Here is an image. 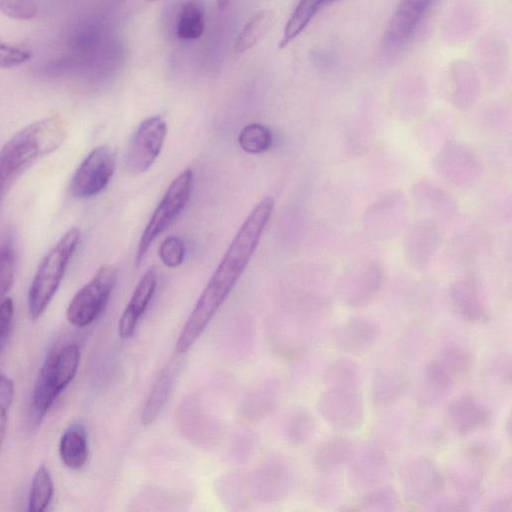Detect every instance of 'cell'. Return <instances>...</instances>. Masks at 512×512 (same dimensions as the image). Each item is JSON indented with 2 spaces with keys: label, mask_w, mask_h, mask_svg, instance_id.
Listing matches in <instances>:
<instances>
[{
  "label": "cell",
  "mask_w": 512,
  "mask_h": 512,
  "mask_svg": "<svg viewBox=\"0 0 512 512\" xmlns=\"http://www.w3.org/2000/svg\"><path fill=\"white\" fill-rule=\"evenodd\" d=\"M273 209L274 200L267 196L243 221L184 324L175 346L177 353L192 347L228 297L256 250Z\"/></svg>",
  "instance_id": "1"
},
{
  "label": "cell",
  "mask_w": 512,
  "mask_h": 512,
  "mask_svg": "<svg viewBox=\"0 0 512 512\" xmlns=\"http://www.w3.org/2000/svg\"><path fill=\"white\" fill-rule=\"evenodd\" d=\"M65 135L61 118L46 117L18 131L0 148V203L19 176L39 158L55 151Z\"/></svg>",
  "instance_id": "2"
},
{
  "label": "cell",
  "mask_w": 512,
  "mask_h": 512,
  "mask_svg": "<svg viewBox=\"0 0 512 512\" xmlns=\"http://www.w3.org/2000/svg\"><path fill=\"white\" fill-rule=\"evenodd\" d=\"M80 362L76 344L55 349L45 359L36 379L31 398V419L37 424L58 396L75 377Z\"/></svg>",
  "instance_id": "3"
},
{
  "label": "cell",
  "mask_w": 512,
  "mask_h": 512,
  "mask_svg": "<svg viewBox=\"0 0 512 512\" xmlns=\"http://www.w3.org/2000/svg\"><path fill=\"white\" fill-rule=\"evenodd\" d=\"M79 241V230L71 228L42 259L28 291L31 318H39L53 299Z\"/></svg>",
  "instance_id": "4"
},
{
  "label": "cell",
  "mask_w": 512,
  "mask_h": 512,
  "mask_svg": "<svg viewBox=\"0 0 512 512\" xmlns=\"http://www.w3.org/2000/svg\"><path fill=\"white\" fill-rule=\"evenodd\" d=\"M193 187V171L185 169L170 183L147 223L138 243L135 264L140 266L153 241L178 217L187 205Z\"/></svg>",
  "instance_id": "5"
},
{
  "label": "cell",
  "mask_w": 512,
  "mask_h": 512,
  "mask_svg": "<svg viewBox=\"0 0 512 512\" xmlns=\"http://www.w3.org/2000/svg\"><path fill=\"white\" fill-rule=\"evenodd\" d=\"M117 280V269L103 265L71 299L66 317L79 328L94 322L104 310Z\"/></svg>",
  "instance_id": "6"
},
{
  "label": "cell",
  "mask_w": 512,
  "mask_h": 512,
  "mask_svg": "<svg viewBox=\"0 0 512 512\" xmlns=\"http://www.w3.org/2000/svg\"><path fill=\"white\" fill-rule=\"evenodd\" d=\"M323 419L339 431H355L364 420V404L358 387H325L318 400Z\"/></svg>",
  "instance_id": "7"
},
{
  "label": "cell",
  "mask_w": 512,
  "mask_h": 512,
  "mask_svg": "<svg viewBox=\"0 0 512 512\" xmlns=\"http://www.w3.org/2000/svg\"><path fill=\"white\" fill-rule=\"evenodd\" d=\"M116 167L114 150L108 145L94 148L80 163L72 176L71 194L80 199L90 198L103 191Z\"/></svg>",
  "instance_id": "8"
},
{
  "label": "cell",
  "mask_w": 512,
  "mask_h": 512,
  "mask_svg": "<svg viewBox=\"0 0 512 512\" xmlns=\"http://www.w3.org/2000/svg\"><path fill=\"white\" fill-rule=\"evenodd\" d=\"M167 134V124L160 116L143 120L133 133L125 153L129 172L147 171L159 156Z\"/></svg>",
  "instance_id": "9"
},
{
  "label": "cell",
  "mask_w": 512,
  "mask_h": 512,
  "mask_svg": "<svg viewBox=\"0 0 512 512\" xmlns=\"http://www.w3.org/2000/svg\"><path fill=\"white\" fill-rule=\"evenodd\" d=\"M473 357L466 349L449 345L444 347L426 366L425 384L429 392L442 395L472 368Z\"/></svg>",
  "instance_id": "10"
},
{
  "label": "cell",
  "mask_w": 512,
  "mask_h": 512,
  "mask_svg": "<svg viewBox=\"0 0 512 512\" xmlns=\"http://www.w3.org/2000/svg\"><path fill=\"white\" fill-rule=\"evenodd\" d=\"M401 486L406 499L413 504H426L444 488V478L427 458L409 461L401 474Z\"/></svg>",
  "instance_id": "11"
},
{
  "label": "cell",
  "mask_w": 512,
  "mask_h": 512,
  "mask_svg": "<svg viewBox=\"0 0 512 512\" xmlns=\"http://www.w3.org/2000/svg\"><path fill=\"white\" fill-rule=\"evenodd\" d=\"M348 472V481L355 490L371 489L383 482L389 473V462L384 450L374 443L354 452Z\"/></svg>",
  "instance_id": "12"
},
{
  "label": "cell",
  "mask_w": 512,
  "mask_h": 512,
  "mask_svg": "<svg viewBox=\"0 0 512 512\" xmlns=\"http://www.w3.org/2000/svg\"><path fill=\"white\" fill-rule=\"evenodd\" d=\"M381 333L377 321L368 317H353L338 324L331 332L333 346L345 353H361L370 349Z\"/></svg>",
  "instance_id": "13"
},
{
  "label": "cell",
  "mask_w": 512,
  "mask_h": 512,
  "mask_svg": "<svg viewBox=\"0 0 512 512\" xmlns=\"http://www.w3.org/2000/svg\"><path fill=\"white\" fill-rule=\"evenodd\" d=\"M446 418L458 435H467L485 427L491 419L489 409L474 396L465 394L453 399L447 406Z\"/></svg>",
  "instance_id": "14"
},
{
  "label": "cell",
  "mask_w": 512,
  "mask_h": 512,
  "mask_svg": "<svg viewBox=\"0 0 512 512\" xmlns=\"http://www.w3.org/2000/svg\"><path fill=\"white\" fill-rule=\"evenodd\" d=\"M156 273L147 270L137 284L118 324V332L122 339L133 336L140 317L147 309L156 289Z\"/></svg>",
  "instance_id": "15"
},
{
  "label": "cell",
  "mask_w": 512,
  "mask_h": 512,
  "mask_svg": "<svg viewBox=\"0 0 512 512\" xmlns=\"http://www.w3.org/2000/svg\"><path fill=\"white\" fill-rule=\"evenodd\" d=\"M431 0H400L385 33L386 41L392 45L405 43L413 34L417 24Z\"/></svg>",
  "instance_id": "16"
},
{
  "label": "cell",
  "mask_w": 512,
  "mask_h": 512,
  "mask_svg": "<svg viewBox=\"0 0 512 512\" xmlns=\"http://www.w3.org/2000/svg\"><path fill=\"white\" fill-rule=\"evenodd\" d=\"M451 302L456 313L470 323L488 320V313L475 283L471 280L455 282L450 291Z\"/></svg>",
  "instance_id": "17"
},
{
  "label": "cell",
  "mask_w": 512,
  "mask_h": 512,
  "mask_svg": "<svg viewBox=\"0 0 512 512\" xmlns=\"http://www.w3.org/2000/svg\"><path fill=\"white\" fill-rule=\"evenodd\" d=\"M355 452L354 443L345 436H333L323 441L313 456L314 467L322 473H332L347 462Z\"/></svg>",
  "instance_id": "18"
},
{
  "label": "cell",
  "mask_w": 512,
  "mask_h": 512,
  "mask_svg": "<svg viewBox=\"0 0 512 512\" xmlns=\"http://www.w3.org/2000/svg\"><path fill=\"white\" fill-rule=\"evenodd\" d=\"M89 455L88 436L80 423L71 424L62 434L59 442V456L62 463L71 470H80Z\"/></svg>",
  "instance_id": "19"
},
{
  "label": "cell",
  "mask_w": 512,
  "mask_h": 512,
  "mask_svg": "<svg viewBox=\"0 0 512 512\" xmlns=\"http://www.w3.org/2000/svg\"><path fill=\"white\" fill-rule=\"evenodd\" d=\"M380 284L381 275L377 270L364 272L342 284L340 297L345 305L360 307L371 300Z\"/></svg>",
  "instance_id": "20"
},
{
  "label": "cell",
  "mask_w": 512,
  "mask_h": 512,
  "mask_svg": "<svg viewBox=\"0 0 512 512\" xmlns=\"http://www.w3.org/2000/svg\"><path fill=\"white\" fill-rule=\"evenodd\" d=\"M205 29V8L199 0L186 1L178 14L176 34L181 40H196Z\"/></svg>",
  "instance_id": "21"
},
{
  "label": "cell",
  "mask_w": 512,
  "mask_h": 512,
  "mask_svg": "<svg viewBox=\"0 0 512 512\" xmlns=\"http://www.w3.org/2000/svg\"><path fill=\"white\" fill-rule=\"evenodd\" d=\"M405 385V378L399 372L380 369L372 379V400L377 405L391 404L401 396Z\"/></svg>",
  "instance_id": "22"
},
{
  "label": "cell",
  "mask_w": 512,
  "mask_h": 512,
  "mask_svg": "<svg viewBox=\"0 0 512 512\" xmlns=\"http://www.w3.org/2000/svg\"><path fill=\"white\" fill-rule=\"evenodd\" d=\"M334 0H300L283 31L279 48L286 47L294 40L309 24L318 10Z\"/></svg>",
  "instance_id": "23"
},
{
  "label": "cell",
  "mask_w": 512,
  "mask_h": 512,
  "mask_svg": "<svg viewBox=\"0 0 512 512\" xmlns=\"http://www.w3.org/2000/svg\"><path fill=\"white\" fill-rule=\"evenodd\" d=\"M174 370L171 366L165 367L155 382L141 415L144 425H150L160 414L163 405L171 391L174 379Z\"/></svg>",
  "instance_id": "24"
},
{
  "label": "cell",
  "mask_w": 512,
  "mask_h": 512,
  "mask_svg": "<svg viewBox=\"0 0 512 512\" xmlns=\"http://www.w3.org/2000/svg\"><path fill=\"white\" fill-rule=\"evenodd\" d=\"M272 20L273 15L268 10H261L252 16L236 39L235 53L242 54L253 48L268 32Z\"/></svg>",
  "instance_id": "25"
},
{
  "label": "cell",
  "mask_w": 512,
  "mask_h": 512,
  "mask_svg": "<svg viewBox=\"0 0 512 512\" xmlns=\"http://www.w3.org/2000/svg\"><path fill=\"white\" fill-rule=\"evenodd\" d=\"M325 387H358L360 385V370L350 358L335 359L324 373Z\"/></svg>",
  "instance_id": "26"
},
{
  "label": "cell",
  "mask_w": 512,
  "mask_h": 512,
  "mask_svg": "<svg viewBox=\"0 0 512 512\" xmlns=\"http://www.w3.org/2000/svg\"><path fill=\"white\" fill-rule=\"evenodd\" d=\"M54 493L53 480L46 465L36 470L29 493L28 510L42 512L48 507Z\"/></svg>",
  "instance_id": "27"
},
{
  "label": "cell",
  "mask_w": 512,
  "mask_h": 512,
  "mask_svg": "<svg viewBox=\"0 0 512 512\" xmlns=\"http://www.w3.org/2000/svg\"><path fill=\"white\" fill-rule=\"evenodd\" d=\"M357 509L362 511H393L399 506V498L391 486H375L368 489L357 502Z\"/></svg>",
  "instance_id": "28"
},
{
  "label": "cell",
  "mask_w": 512,
  "mask_h": 512,
  "mask_svg": "<svg viewBox=\"0 0 512 512\" xmlns=\"http://www.w3.org/2000/svg\"><path fill=\"white\" fill-rule=\"evenodd\" d=\"M272 133L260 123H251L242 128L238 136L241 149L249 154H259L268 150L272 144Z\"/></svg>",
  "instance_id": "29"
},
{
  "label": "cell",
  "mask_w": 512,
  "mask_h": 512,
  "mask_svg": "<svg viewBox=\"0 0 512 512\" xmlns=\"http://www.w3.org/2000/svg\"><path fill=\"white\" fill-rule=\"evenodd\" d=\"M15 252L9 245L0 246V303L7 298L15 278Z\"/></svg>",
  "instance_id": "30"
},
{
  "label": "cell",
  "mask_w": 512,
  "mask_h": 512,
  "mask_svg": "<svg viewBox=\"0 0 512 512\" xmlns=\"http://www.w3.org/2000/svg\"><path fill=\"white\" fill-rule=\"evenodd\" d=\"M159 256L164 265L176 268L181 265L185 256V245L177 236L167 237L159 248Z\"/></svg>",
  "instance_id": "31"
},
{
  "label": "cell",
  "mask_w": 512,
  "mask_h": 512,
  "mask_svg": "<svg viewBox=\"0 0 512 512\" xmlns=\"http://www.w3.org/2000/svg\"><path fill=\"white\" fill-rule=\"evenodd\" d=\"M0 12L15 20H31L38 8L33 0H0Z\"/></svg>",
  "instance_id": "32"
},
{
  "label": "cell",
  "mask_w": 512,
  "mask_h": 512,
  "mask_svg": "<svg viewBox=\"0 0 512 512\" xmlns=\"http://www.w3.org/2000/svg\"><path fill=\"white\" fill-rule=\"evenodd\" d=\"M14 397V384L5 374L0 372V449L4 442L8 412Z\"/></svg>",
  "instance_id": "33"
},
{
  "label": "cell",
  "mask_w": 512,
  "mask_h": 512,
  "mask_svg": "<svg viewBox=\"0 0 512 512\" xmlns=\"http://www.w3.org/2000/svg\"><path fill=\"white\" fill-rule=\"evenodd\" d=\"M31 57L30 50L0 39V68L9 69L20 66L28 62Z\"/></svg>",
  "instance_id": "34"
},
{
  "label": "cell",
  "mask_w": 512,
  "mask_h": 512,
  "mask_svg": "<svg viewBox=\"0 0 512 512\" xmlns=\"http://www.w3.org/2000/svg\"><path fill=\"white\" fill-rule=\"evenodd\" d=\"M315 429V420L308 411H300L295 415L291 422L290 435L296 444L308 440Z\"/></svg>",
  "instance_id": "35"
},
{
  "label": "cell",
  "mask_w": 512,
  "mask_h": 512,
  "mask_svg": "<svg viewBox=\"0 0 512 512\" xmlns=\"http://www.w3.org/2000/svg\"><path fill=\"white\" fill-rule=\"evenodd\" d=\"M14 305L11 298L0 303V353L4 349L13 324Z\"/></svg>",
  "instance_id": "36"
},
{
  "label": "cell",
  "mask_w": 512,
  "mask_h": 512,
  "mask_svg": "<svg viewBox=\"0 0 512 512\" xmlns=\"http://www.w3.org/2000/svg\"><path fill=\"white\" fill-rule=\"evenodd\" d=\"M216 1H217L218 8L221 10H224L230 5L232 0H216Z\"/></svg>",
  "instance_id": "37"
}]
</instances>
